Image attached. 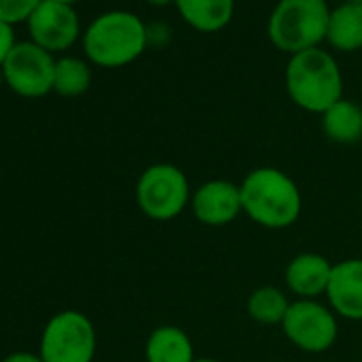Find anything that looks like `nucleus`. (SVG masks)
Segmentation results:
<instances>
[{"mask_svg": "<svg viewBox=\"0 0 362 362\" xmlns=\"http://www.w3.org/2000/svg\"><path fill=\"white\" fill-rule=\"evenodd\" d=\"M243 214L258 226L284 230L298 222L303 194L296 181L275 166H258L241 181Z\"/></svg>", "mask_w": 362, "mask_h": 362, "instance_id": "nucleus-1", "label": "nucleus"}, {"mask_svg": "<svg viewBox=\"0 0 362 362\" xmlns=\"http://www.w3.org/2000/svg\"><path fill=\"white\" fill-rule=\"evenodd\" d=\"M290 98L305 111L324 113L343 98V79L330 54L313 47L294 54L286 69Z\"/></svg>", "mask_w": 362, "mask_h": 362, "instance_id": "nucleus-2", "label": "nucleus"}, {"mask_svg": "<svg viewBox=\"0 0 362 362\" xmlns=\"http://www.w3.org/2000/svg\"><path fill=\"white\" fill-rule=\"evenodd\" d=\"M83 45L88 58L98 66H124L143 54L147 45V30L136 16L111 11L92 22Z\"/></svg>", "mask_w": 362, "mask_h": 362, "instance_id": "nucleus-3", "label": "nucleus"}, {"mask_svg": "<svg viewBox=\"0 0 362 362\" xmlns=\"http://www.w3.org/2000/svg\"><path fill=\"white\" fill-rule=\"evenodd\" d=\"M328 18L326 0H281L269 20V37L275 47L300 54L326 37Z\"/></svg>", "mask_w": 362, "mask_h": 362, "instance_id": "nucleus-4", "label": "nucleus"}, {"mask_svg": "<svg viewBox=\"0 0 362 362\" xmlns=\"http://www.w3.org/2000/svg\"><path fill=\"white\" fill-rule=\"evenodd\" d=\"M192 192L184 170L175 164L160 162L141 173L134 197L143 216L156 222H168L190 207Z\"/></svg>", "mask_w": 362, "mask_h": 362, "instance_id": "nucleus-5", "label": "nucleus"}, {"mask_svg": "<svg viewBox=\"0 0 362 362\" xmlns=\"http://www.w3.org/2000/svg\"><path fill=\"white\" fill-rule=\"evenodd\" d=\"M39 354L45 362H94L96 328L92 320L77 309L56 313L43 328Z\"/></svg>", "mask_w": 362, "mask_h": 362, "instance_id": "nucleus-6", "label": "nucleus"}, {"mask_svg": "<svg viewBox=\"0 0 362 362\" xmlns=\"http://www.w3.org/2000/svg\"><path fill=\"white\" fill-rule=\"evenodd\" d=\"M337 317L339 315L330 309V305L296 298L290 303L281 330L294 347L307 354H324L339 339Z\"/></svg>", "mask_w": 362, "mask_h": 362, "instance_id": "nucleus-7", "label": "nucleus"}, {"mask_svg": "<svg viewBox=\"0 0 362 362\" xmlns=\"http://www.w3.org/2000/svg\"><path fill=\"white\" fill-rule=\"evenodd\" d=\"M56 60L37 43H16L3 64L7 86L20 96L39 98L54 90Z\"/></svg>", "mask_w": 362, "mask_h": 362, "instance_id": "nucleus-8", "label": "nucleus"}, {"mask_svg": "<svg viewBox=\"0 0 362 362\" xmlns=\"http://www.w3.org/2000/svg\"><path fill=\"white\" fill-rule=\"evenodd\" d=\"M190 209L205 226H228L243 214L241 186L230 179H209L192 192Z\"/></svg>", "mask_w": 362, "mask_h": 362, "instance_id": "nucleus-9", "label": "nucleus"}, {"mask_svg": "<svg viewBox=\"0 0 362 362\" xmlns=\"http://www.w3.org/2000/svg\"><path fill=\"white\" fill-rule=\"evenodd\" d=\"M33 43L47 52H62L71 47L79 35V18L71 5L43 0L28 18Z\"/></svg>", "mask_w": 362, "mask_h": 362, "instance_id": "nucleus-10", "label": "nucleus"}, {"mask_svg": "<svg viewBox=\"0 0 362 362\" xmlns=\"http://www.w3.org/2000/svg\"><path fill=\"white\" fill-rule=\"evenodd\" d=\"M326 300L339 317L362 322V258L334 262Z\"/></svg>", "mask_w": 362, "mask_h": 362, "instance_id": "nucleus-11", "label": "nucleus"}, {"mask_svg": "<svg viewBox=\"0 0 362 362\" xmlns=\"http://www.w3.org/2000/svg\"><path fill=\"white\" fill-rule=\"evenodd\" d=\"M332 267L334 264L322 254H296L286 267V288L300 300H317L320 296H326Z\"/></svg>", "mask_w": 362, "mask_h": 362, "instance_id": "nucleus-12", "label": "nucleus"}, {"mask_svg": "<svg viewBox=\"0 0 362 362\" xmlns=\"http://www.w3.org/2000/svg\"><path fill=\"white\" fill-rule=\"evenodd\" d=\"M194 345L190 334L173 324H164L151 330L145 343L147 362H192Z\"/></svg>", "mask_w": 362, "mask_h": 362, "instance_id": "nucleus-13", "label": "nucleus"}, {"mask_svg": "<svg viewBox=\"0 0 362 362\" xmlns=\"http://www.w3.org/2000/svg\"><path fill=\"white\" fill-rule=\"evenodd\" d=\"M324 134L341 145H351L362 139V107L341 98L322 113Z\"/></svg>", "mask_w": 362, "mask_h": 362, "instance_id": "nucleus-14", "label": "nucleus"}, {"mask_svg": "<svg viewBox=\"0 0 362 362\" xmlns=\"http://www.w3.org/2000/svg\"><path fill=\"white\" fill-rule=\"evenodd\" d=\"M181 16L201 33L222 30L230 18L235 0H175Z\"/></svg>", "mask_w": 362, "mask_h": 362, "instance_id": "nucleus-15", "label": "nucleus"}, {"mask_svg": "<svg viewBox=\"0 0 362 362\" xmlns=\"http://www.w3.org/2000/svg\"><path fill=\"white\" fill-rule=\"evenodd\" d=\"M328 41L341 52H354L362 47V5L345 3L330 11Z\"/></svg>", "mask_w": 362, "mask_h": 362, "instance_id": "nucleus-16", "label": "nucleus"}, {"mask_svg": "<svg viewBox=\"0 0 362 362\" xmlns=\"http://www.w3.org/2000/svg\"><path fill=\"white\" fill-rule=\"evenodd\" d=\"M290 298L281 288L260 286L247 298V313L262 326H281L290 309Z\"/></svg>", "mask_w": 362, "mask_h": 362, "instance_id": "nucleus-17", "label": "nucleus"}, {"mask_svg": "<svg viewBox=\"0 0 362 362\" xmlns=\"http://www.w3.org/2000/svg\"><path fill=\"white\" fill-rule=\"evenodd\" d=\"M92 73L79 58H62L56 62L54 90L62 96H79L90 88Z\"/></svg>", "mask_w": 362, "mask_h": 362, "instance_id": "nucleus-18", "label": "nucleus"}, {"mask_svg": "<svg viewBox=\"0 0 362 362\" xmlns=\"http://www.w3.org/2000/svg\"><path fill=\"white\" fill-rule=\"evenodd\" d=\"M43 0H0V22L16 24L28 20Z\"/></svg>", "mask_w": 362, "mask_h": 362, "instance_id": "nucleus-19", "label": "nucleus"}, {"mask_svg": "<svg viewBox=\"0 0 362 362\" xmlns=\"http://www.w3.org/2000/svg\"><path fill=\"white\" fill-rule=\"evenodd\" d=\"M16 47V35L11 24L0 22V66L5 64L7 56L11 54V49Z\"/></svg>", "mask_w": 362, "mask_h": 362, "instance_id": "nucleus-20", "label": "nucleus"}, {"mask_svg": "<svg viewBox=\"0 0 362 362\" xmlns=\"http://www.w3.org/2000/svg\"><path fill=\"white\" fill-rule=\"evenodd\" d=\"M3 362H45L41 358V354H28V351H16V354H9Z\"/></svg>", "mask_w": 362, "mask_h": 362, "instance_id": "nucleus-21", "label": "nucleus"}, {"mask_svg": "<svg viewBox=\"0 0 362 362\" xmlns=\"http://www.w3.org/2000/svg\"><path fill=\"white\" fill-rule=\"evenodd\" d=\"M147 3H151V5H168V3H173V0H147Z\"/></svg>", "mask_w": 362, "mask_h": 362, "instance_id": "nucleus-22", "label": "nucleus"}, {"mask_svg": "<svg viewBox=\"0 0 362 362\" xmlns=\"http://www.w3.org/2000/svg\"><path fill=\"white\" fill-rule=\"evenodd\" d=\"M192 362H220V360H216V358H194Z\"/></svg>", "mask_w": 362, "mask_h": 362, "instance_id": "nucleus-23", "label": "nucleus"}, {"mask_svg": "<svg viewBox=\"0 0 362 362\" xmlns=\"http://www.w3.org/2000/svg\"><path fill=\"white\" fill-rule=\"evenodd\" d=\"M54 3H62V5H71V3H75V0H54Z\"/></svg>", "mask_w": 362, "mask_h": 362, "instance_id": "nucleus-24", "label": "nucleus"}, {"mask_svg": "<svg viewBox=\"0 0 362 362\" xmlns=\"http://www.w3.org/2000/svg\"><path fill=\"white\" fill-rule=\"evenodd\" d=\"M347 3H351V5H362V0H347Z\"/></svg>", "mask_w": 362, "mask_h": 362, "instance_id": "nucleus-25", "label": "nucleus"}, {"mask_svg": "<svg viewBox=\"0 0 362 362\" xmlns=\"http://www.w3.org/2000/svg\"><path fill=\"white\" fill-rule=\"evenodd\" d=\"M5 81V75H3V66H0V83Z\"/></svg>", "mask_w": 362, "mask_h": 362, "instance_id": "nucleus-26", "label": "nucleus"}]
</instances>
